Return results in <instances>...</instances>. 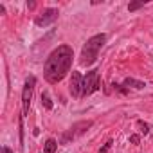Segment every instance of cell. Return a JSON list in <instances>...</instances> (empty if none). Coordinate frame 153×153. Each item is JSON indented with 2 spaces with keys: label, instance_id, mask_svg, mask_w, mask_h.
Instances as JSON below:
<instances>
[{
  "label": "cell",
  "instance_id": "1",
  "mask_svg": "<svg viewBox=\"0 0 153 153\" xmlns=\"http://www.w3.org/2000/svg\"><path fill=\"white\" fill-rule=\"evenodd\" d=\"M72 58H74V52L68 45H59L58 49H54L49 54V58L45 61V67H43L45 79L52 85L59 83L67 76V72L70 70Z\"/></svg>",
  "mask_w": 153,
  "mask_h": 153
},
{
  "label": "cell",
  "instance_id": "2",
  "mask_svg": "<svg viewBox=\"0 0 153 153\" xmlns=\"http://www.w3.org/2000/svg\"><path fill=\"white\" fill-rule=\"evenodd\" d=\"M106 43V34H96V36H92L85 45H83V51H81V59H79V63L81 65H92L96 59H97V54H99V51L103 49V45Z\"/></svg>",
  "mask_w": 153,
  "mask_h": 153
},
{
  "label": "cell",
  "instance_id": "3",
  "mask_svg": "<svg viewBox=\"0 0 153 153\" xmlns=\"http://www.w3.org/2000/svg\"><path fill=\"white\" fill-rule=\"evenodd\" d=\"M90 126H92V121H81V123H76L68 131H65V133L61 135V144H68L70 140L78 139V137L83 135Z\"/></svg>",
  "mask_w": 153,
  "mask_h": 153
},
{
  "label": "cell",
  "instance_id": "4",
  "mask_svg": "<svg viewBox=\"0 0 153 153\" xmlns=\"http://www.w3.org/2000/svg\"><path fill=\"white\" fill-rule=\"evenodd\" d=\"M97 88H99V70H90L85 78H83V90H81V96L87 97V96L94 94Z\"/></svg>",
  "mask_w": 153,
  "mask_h": 153
},
{
  "label": "cell",
  "instance_id": "5",
  "mask_svg": "<svg viewBox=\"0 0 153 153\" xmlns=\"http://www.w3.org/2000/svg\"><path fill=\"white\" fill-rule=\"evenodd\" d=\"M34 85H36V79L33 78V76L25 79L24 92H22V112H24V115H27V114H29V106H31V99H33Z\"/></svg>",
  "mask_w": 153,
  "mask_h": 153
},
{
  "label": "cell",
  "instance_id": "6",
  "mask_svg": "<svg viewBox=\"0 0 153 153\" xmlns=\"http://www.w3.org/2000/svg\"><path fill=\"white\" fill-rule=\"evenodd\" d=\"M58 9H45L42 15H38L36 16V20H34V24L38 25V27H47V25H51V24H54L56 20H58Z\"/></svg>",
  "mask_w": 153,
  "mask_h": 153
},
{
  "label": "cell",
  "instance_id": "7",
  "mask_svg": "<svg viewBox=\"0 0 153 153\" xmlns=\"http://www.w3.org/2000/svg\"><path fill=\"white\" fill-rule=\"evenodd\" d=\"M68 90H70V94H72L74 97H79V96H81V90H83V78H81L79 72H72Z\"/></svg>",
  "mask_w": 153,
  "mask_h": 153
},
{
  "label": "cell",
  "instance_id": "8",
  "mask_svg": "<svg viewBox=\"0 0 153 153\" xmlns=\"http://www.w3.org/2000/svg\"><path fill=\"white\" fill-rule=\"evenodd\" d=\"M124 87H131V88H137V90H140V88H144L146 85H144L142 81H139V79L126 78V79H124Z\"/></svg>",
  "mask_w": 153,
  "mask_h": 153
},
{
  "label": "cell",
  "instance_id": "9",
  "mask_svg": "<svg viewBox=\"0 0 153 153\" xmlns=\"http://www.w3.org/2000/svg\"><path fill=\"white\" fill-rule=\"evenodd\" d=\"M56 148H58V142H56L54 139H49V140L45 142V149H43V151H45V153H54Z\"/></svg>",
  "mask_w": 153,
  "mask_h": 153
},
{
  "label": "cell",
  "instance_id": "10",
  "mask_svg": "<svg viewBox=\"0 0 153 153\" xmlns=\"http://www.w3.org/2000/svg\"><path fill=\"white\" fill-rule=\"evenodd\" d=\"M42 105H43L47 110H51V108H52V101H51V97H49V94H47V92H43V94H42Z\"/></svg>",
  "mask_w": 153,
  "mask_h": 153
},
{
  "label": "cell",
  "instance_id": "11",
  "mask_svg": "<svg viewBox=\"0 0 153 153\" xmlns=\"http://www.w3.org/2000/svg\"><path fill=\"white\" fill-rule=\"evenodd\" d=\"M137 126H139V128H140V131H142V133H144V135H146V133H148V131H149V126H148V124H146V123H142V121H139V123H137Z\"/></svg>",
  "mask_w": 153,
  "mask_h": 153
},
{
  "label": "cell",
  "instance_id": "12",
  "mask_svg": "<svg viewBox=\"0 0 153 153\" xmlns=\"http://www.w3.org/2000/svg\"><path fill=\"white\" fill-rule=\"evenodd\" d=\"M142 6H144V2H133V4L128 6V9H130V11H137V9L142 7Z\"/></svg>",
  "mask_w": 153,
  "mask_h": 153
},
{
  "label": "cell",
  "instance_id": "13",
  "mask_svg": "<svg viewBox=\"0 0 153 153\" xmlns=\"http://www.w3.org/2000/svg\"><path fill=\"white\" fill-rule=\"evenodd\" d=\"M112 144H114L112 140H106V144L99 149V153H108V151H110V148H112Z\"/></svg>",
  "mask_w": 153,
  "mask_h": 153
},
{
  "label": "cell",
  "instance_id": "14",
  "mask_svg": "<svg viewBox=\"0 0 153 153\" xmlns=\"http://www.w3.org/2000/svg\"><path fill=\"white\" fill-rule=\"evenodd\" d=\"M130 140H131L133 144H139V140H140V139H139V135H131V137H130Z\"/></svg>",
  "mask_w": 153,
  "mask_h": 153
},
{
  "label": "cell",
  "instance_id": "15",
  "mask_svg": "<svg viewBox=\"0 0 153 153\" xmlns=\"http://www.w3.org/2000/svg\"><path fill=\"white\" fill-rule=\"evenodd\" d=\"M0 153H13V151H11V149H9V148H7V146H4V148H2V149H0Z\"/></svg>",
  "mask_w": 153,
  "mask_h": 153
}]
</instances>
